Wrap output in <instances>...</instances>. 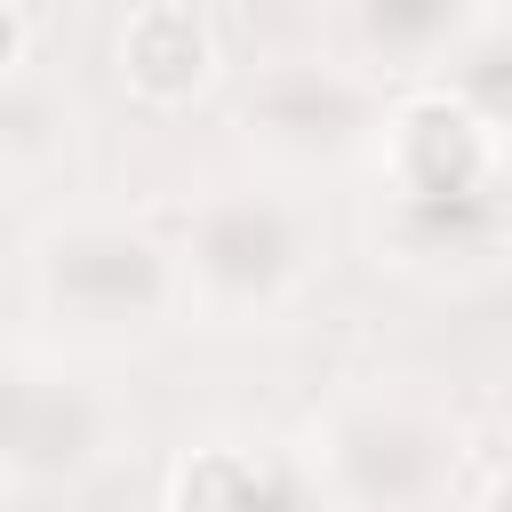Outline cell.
Returning <instances> with one entry per match:
<instances>
[{"label":"cell","instance_id":"obj_1","mask_svg":"<svg viewBox=\"0 0 512 512\" xmlns=\"http://www.w3.org/2000/svg\"><path fill=\"white\" fill-rule=\"evenodd\" d=\"M304 216L272 192H232L208 200L192 224V288L224 312H272L296 280H304Z\"/></svg>","mask_w":512,"mask_h":512},{"label":"cell","instance_id":"obj_2","mask_svg":"<svg viewBox=\"0 0 512 512\" xmlns=\"http://www.w3.org/2000/svg\"><path fill=\"white\" fill-rule=\"evenodd\" d=\"M40 288L56 312H80L96 328H144L152 312H168L176 272L128 224H64L40 240Z\"/></svg>","mask_w":512,"mask_h":512},{"label":"cell","instance_id":"obj_3","mask_svg":"<svg viewBox=\"0 0 512 512\" xmlns=\"http://www.w3.org/2000/svg\"><path fill=\"white\" fill-rule=\"evenodd\" d=\"M384 160H392V200H480L496 192V112L472 104L464 88H424L392 112L384 128Z\"/></svg>","mask_w":512,"mask_h":512},{"label":"cell","instance_id":"obj_4","mask_svg":"<svg viewBox=\"0 0 512 512\" xmlns=\"http://www.w3.org/2000/svg\"><path fill=\"white\" fill-rule=\"evenodd\" d=\"M448 464L456 456L440 448V432L416 424L408 408H360L328 440V480L344 488L352 512H424Z\"/></svg>","mask_w":512,"mask_h":512},{"label":"cell","instance_id":"obj_5","mask_svg":"<svg viewBox=\"0 0 512 512\" xmlns=\"http://www.w3.org/2000/svg\"><path fill=\"white\" fill-rule=\"evenodd\" d=\"M248 136L264 152H280V160H336V152H352L368 136V96L344 72L288 64L248 96Z\"/></svg>","mask_w":512,"mask_h":512},{"label":"cell","instance_id":"obj_6","mask_svg":"<svg viewBox=\"0 0 512 512\" xmlns=\"http://www.w3.org/2000/svg\"><path fill=\"white\" fill-rule=\"evenodd\" d=\"M120 80L144 104H184L216 80V32L184 0H144L120 24Z\"/></svg>","mask_w":512,"mask_h":512},{"label":"cell","instance_id":"obj_7","mask_svg":"<svg viewBox=\"0 0 512 512\" xmlns=\"http://www.w3.org/2000/svg\"><path fill=\"white\" fill-rule=\"evenodd\" d=\"M168 504L176 512H296V488L272 456H256L240 440H208L176 464Z\"/></svg>","mask_w":512,"mask_h":512},{"label":"cell","instance_id":"obj_8","mask_svg":"<svg viewBox=\"0 0 512 512\" xmlns=\"http://www.w3.org/2000/svg\"><path fill=\"white\" fill-rule=\"evenodd\" d=\"M480 0H360V40L392 56V72H424L432 56H456Z\"/></svg>","mask_w":512,"mask_h":512},{"label":"cell","instance_id":"obj_9","mask_svg":"<svg viewBox=\"0 0 512 512\" xmlns=\"http://www.w3.org/2000/svg\"><path fill=\"white\" fill-rule=\"evenodd\" d=\"M24 48H32V24H24V8H16V0H0V80L24 64Z\"/></svg>","mask_w":512,"mask_h":512}]
</instances>
